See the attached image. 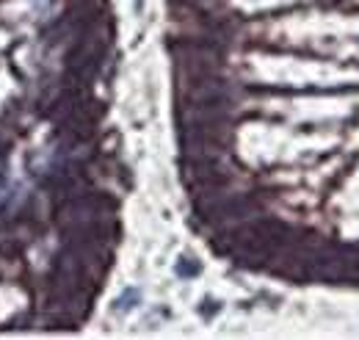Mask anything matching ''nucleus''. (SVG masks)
Listing matches in <instances>:
<instances>
[{"mask_svg": "<svg viewBox=\"0 0 359 340\" xmlns=\"http://www.w3.org/2000/svg\"><path fill=\"white\" fill-rule=\"evenodd\" d=\"M135 3V11H141V6H144V0H133Z\"/></svg>", "mask_w": 359, "mask_h": 340, "instance_id": "1", "label": "nucleus"}]
</instances>
